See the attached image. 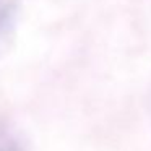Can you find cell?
<instances>
[{
  "instance_id": "1",
  "label": "cell",
  "mask_w": 151,
  "mask_h": 151,
  "mask_svg": "<svg viewBox=\"0 0 151 151\" xmlns=\"http://www.w3.org/2000/svg\"><path fill=\"white\" fill-rule=\"evenodd\" d=\"M17 5L13 0H0V44L7 39L15 23Z\"/></svg>"
}]
</instances>
